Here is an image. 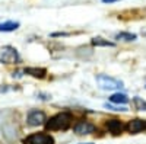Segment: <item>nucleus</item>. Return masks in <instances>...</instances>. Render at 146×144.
Returning a JSON list of instances; mask_svg holds the SVG:
<instances>
[{
    "label": "nucleus",
    "instance_id": "nucleus-1",
    "mask_svg": "<svg viewBox=\"0 0 146 144\" xmlns=\"http://www.w3.org/2000/svg\"><path fill=\"white\" fill-rule=\"evenodd\" d=\"M73 124V115L70 112H58L53 115L50 119H47L44 124L48 131H66Z\"/></svg>",
    "mask_w": 146,
    "mask_h": 144
},
{
    "label": "nucleus",
    "instance_id": "nucleus-2",
    "mask_svg": "<svg viewBox=\"0 0 146 144\" xmlns=\"http://www.w3.org/2000/svg\"><path fill=\"white\" fill-rule=\"evenodd\" d=\"M96 83L104 90H120L124 87V83L121 80L111 77V76H107V74H98L96 76Z\"/></svg>",
    "mask_w": 146,
    "mask_h": 144
},
{
    "label": "nucleus",
    "instance_id": "nucleus-3",
    "mask_svg": "<svg viewBox=\"0 0 146 144\" xmlns=\"http://www.w3.org/2000/svg\"><path fill=\"white\" fill-rule=\"evenodd\" d=\"M19 60H21V55L15 47L5 45L0 50V63L2 64H16L19 63Z\"/></svg>",
    "mask_w": 146,
    "mask_h": 144
},
{
    "label": "nucleus",
    "instance_id": "nucleus-4",
    "mask_svg": "<svg viewBox=\"0 0 146 144\" xmlns=\"http://www.w3.org/2000/svg\"><path fill=\"white\" fill-rule=\"evenodd\" d=\"M23 144H56V141L48 133H34L23 140Z\"/></svg>",
    "mask_w": 146,
    "mask_h": 144
},
{
    "label": "nucleus",
    "instance_id": "nucleus-5",
    "mask_svg": "<svg viewBox=\"0 0 146 144\" xmlns=\"http://www.w3.org/2000/svg\"><path fill=\"white\" fill-rule=\"evenodd\" d=\"M45 122H47V115L42 111L32 109L27 115V124L29 127H40V125H44Z\"/></svg>",
    "mask_w": 146,
    "mask_h": 144
},
{
    "label": "nucleus",
    "instance_id": "nucleus-6",
    "mask_svg": "<svg viewBox=\"0 0 146 144\" xmlns=\"http://www.w3.org/2000/svg\"><path fill=\"white\" fill-rule=\"evenodd\" d=\"M126 131L129 134L145 133V131H146V119H142V118L130 119V121L126 124Z\"/></svg>",
    "mask_w": 146,
    "mask_h": 144
},
{
    "label": "nucleus",
    "instance_id": "nucleus-7",
    "mask_svg": "<svg viewBox=\"0 0 146 144\" xmlns=\"http://www.w3.org/2000/svg\"><path fill=\"white\" fill-rule=\"evenodd\" d=\"M73 131H75L78 135H89V134L96 131V127L89 121H80L73 127Z\"/></svg>",
    "mask_w": 146,
    "mask_h": 144
},
{
    "label": "nucleus",
    "instance_id": "nucleus-8",
    "mask_svg": "<svg viewBox=\"0 0 146 144\" xmlns=\"http://www.w3.org/2000/svg\"><path fill=\"white\" fill-rule=\"evenodd\" d=\"M105 128L108 130V133H111L114 135H118L126 130V124H123L120 119H108V121L105 122Z\"/></svg>",
    "mask_w": 146,
    "mask_h": 144
},
{
    "label": "nucleus",
    "instance_id": "nucleus-9",
    "mask_svg": "<svg viewBox=\"0 0 146 144\" xmlns=\"http://www.w3.org/2000/svg\"><path fill=\"white\" fill-rule=\"evenodd\" d=\"M25 74H29L35 79H44L45 74H47V70L45 68H41V67H27L23 70Z\"/></svg>",
    "mask_w": 146,
    "mask_h": 144
},
{
    "label": "nucleus",
    "instance_id": "nucleus-10",
    "mask_svg": "<svg viewBox=\"0 0 146 144\" xmlns=\"http://www.w3.org/2000/svg\"><path fill=\"white\" fill-rule=\"evenodd\" d=\"M110 102L114 103V105L123 106V105H126V103L129 102V98H127V95H126V93H120V92H117V93H113L111 96H110Z\"/></svg>",
    "mask_w": 146,
    "mask_h": 144
},
{
    "label": "nucleus",
    "instance_id": "nucleus-11",
    "mask_svg": "<svg viewBox=\"0 0 146 144\" xmlns=\"http://www.w3.org/2000/svg\"><path fill=\"white\" fill-rule=\"evenodd\" d=\"M19 26H21V23H19V22L7 20V22L0 23V32H12V31H16Z\"/></svg>",
    "mask_w": 146,
    "mask_h": 144
},
{
    "label": "nucleus",
    "instance_id": "nucleus-12",
    "mask_svg": "<svg viewBox=\"0 0 146 144\" xmlns=\"http://www.w3.org/2000/svg\"><path fill=\"white\" fill-rule=\"evenodd\" d=\"M91 44L94 45V47H110V48H113V47H115V44L113 42V41H108V39H105V38H102V37H95V38H92L91 39Z\"/></svg>",
    "mask_w": 146,
    "mask_h": 144
},
{
    "label": "nucleus",
    "instance_id": "nucleus-13",
    "mask_svg": "<svg viewBox=\"0 0 146 144\" xmlns=\"http://www.w3.org/2000/svg\"><path fill=\"white\" fill-rule=\"evenodd\" d=\"M136 38H137V35L131 34V32H118V34H115V37H114V39H117V41H126V42L135 41Z\"/></svg>",
    "mask_w": 146,
    "mask_h": 144
},
{
    "label": "nucleus",
    "instance_id": "nucleus-14",
    "mask_svg": "<svg viewBox=\"0 0 146 144\" xmlns=\"http://www.w3.org/2000/svg\"><path fill=\"white\" fill-rule=\"evenodd\" d=\"M133 105H135V108L137 111L146 112V101H143L142 98H139V96H135V98H133Z\"/></svg>",
    "mask_w": 146,
    "mask_h": 144
},
{
    "label": "nucleus",
    "instance_id": "nucleus-15",
    "mask_svg": "<svg viewBox=\"0 0 146 144\" xmlns=\"http://www.w3.org/2000/svg\"><path fill=\"white\" fill-rule=\"evenodd\" d=\"M104 106H105V108H108V109H113V111H123V112H126V111H127V109H126L124 106H120V105L114 106L113 103H110V105H108V103H105Z\"/></svg>",
    "mask_w": 146,
    "mask_h": 144
},
{
    "label": "nucleus",
    "instance_id": "nucleus-16",
    "mask_svg": "<svg viewBox=\"0 0 146 144\" xmlns=\"http://www.w3.org/2000/svg\"><path fill=\"white\" fill-rule=\"evenodd\" d=\"M104 3H114V2H118V0H102Z\"/></svg>",
    "mask_w": 146,
    "mask_h": 144
},
{
    "label": "nucleus",
    "instance_id": "nucleus-17",
    "mask_svg": "<svg viewBox=\"0 0 146 144\" xmlns=\"http://www.w3.org/2000/svg\"><path fill=\"white\" fill-rule=\"evenodd\" d=\"M142 35H143V37H146V31H145V32H142Z\"/></svg>",
    "mask_w": 146,
    "mask_h": 144
},
{
    "label": "nucleus",
    "instance_id": "nucleus-18",
    "mask_svg": "<svg viewBox=\"0 0 146 144\" xmlns=\"http://www.w3.org/2000/svg\"><path fill=\"white\" fill-rule=\"evenodd\" d=\"M79 144H92V143H79Z\"/></svg>",
    "mask_w": 146,
    "mask_h": 144
}]
</instances>
